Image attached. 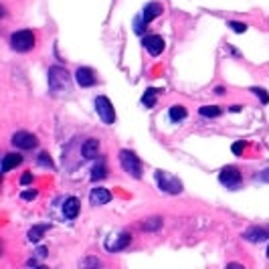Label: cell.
Masks as SVG:
<instances>
[{
    "label": "cell",
    "instance_id": "cell-1",
    "mask_svg": "<svg viewBox=\"0 0 269 269\" xmlns=\"http://www.w3.org/2000/svg\"><path fill=\"white\" fill-rule=\"evenodd\" d=\"M47 81H49V89H51L53 95H61V93L71 91V77L59 65H55V67H51V69H49Z\"/></svg>",
    "mask_w": 269,
    "mask_h": 269
},
{
    "label": "cell",
    "instance_id": "cell-2",
    "mask_svg": "<svg viewBox=\"0 0 269 269\" xmlns=\"http://www.w3.org/2000/svg\"><path fill=\"white\" fill-rule=\"evenodd\" d=\"M156 182H158V188L162 192H168V194H178L182 192V182L178 180L176 176H170L168 172L164 170H156Z\"/></svg>",
    "mask_w": 269,
    "mask_h": 269
},
{
    "label": "cell",
    "instance_id": "cell-3",
    "mask_svg": "<svg viewBox=\"0 0 269 269\" xmlns=\"http://www.w3.org/2000/svg\"><path fill=\"white\" fill-rule=\"evenodd\" d=\"M120 164L122 168L134 176V178H142V162L138 160V156L134 154L132 150H122L120 152Z\"/></svg>",
    "mask_w": 269,
    "mask_h": 269
},
{
    "label": "cell",
    "instance_id": "cell-4",
    "mask_svg": "<svg viewBox=\"0 0 269 269\" xmlns=\"http://www.w3.org/2000/svg\"><path fill=\"white\" fill-rule=\"evenodd\" d=\"M10 47L18 53H27L35 47V35L33 31H18L10 37Z\"/></svg>",
    "mask_w": 269,
    "mask_h": 269
},
{
    "label": "cell",
    "instance_id": "cell-5",
    "mask_svg": "<svg viewBox=\"0 0 269 269\" xmlns=\"http://www.w3.org/2000/svg\"><path fill=\"white\" fill-rule=\"evenodd\" d=\"M95 111H97V116L101 118L103 124L111 126L116 122V111H114V105H111V101L105 97V95H99L95 97Z\"/></svg>",
    "mask_w": 269,
    "mask_h": 269
},
{
    "label": "cell",
    "instance_id": "cell-6",
    "mask_svg": "<svg viewBox=\"0 0 269 269\" xmlns=\"http://www.w3.org/2000/svg\"><path fill=\"white\" fill-rule=\"evenodd\" d=\"M219 180H221L223 186H227V188L235 190V188L241 186L243 176H241L239 168H235V166H225V168L221 170V174H219Z\"/></svg>",
    "mask_w": 269,
    "mask_h": 269
},
{
    "label": "cell",
    "instance_id": "cell-7",
    "mask_svg": "<svg viewBox=\"0 0 269 269\" xmlns=\"http://www.w3.org/2000/svg\"><path fill=\"white\" fill-rule=\"evenodd\" d=\"M162 4L160 2H148L144 6V12H142V18L136 20V31H140V25H148V22H152L156 16H160L162 14Z\"/></svg>",
    "mask_w": 269,
    "mask_h": 269
},
{
    "label": "cell",
    "instance_id": "cell-8",
    "mask_svg": "<svg viewBox=\"0 0 269 269\" xmlns=\"http://www.w3.org/2000/svg\"><path fill=\"white\" fill-rule=\"evenodd\" d=\"M10 142L16 148H20V150H33L37 146V138H35V134H31V132H16Z\"/></svg>",
    "mask_w": 269,
    "mask_h": 269
},
{
    "label": "cell",
    "instance_id": "cell-9",
    "mask_svg": "<svg viewBox=\"0 0 269 269\" xmlns=\"http://www.w3.org/2000/svg\"><path fill=\"white\" fill-rule=\"evenodd\" d=\"M142 45L146 47V51L150 53V55H160L162 51H164V47H166V43H164V39L160 37V35H148V37H144V41H142Z\"/></svg>",
    "mask_w": 269,
    "mask_h": 269
},
{
    "label": "cell",
    "instance_id": "cell-10",
    "mask_svg": "<svg viewBox=\"0 0 269 269\" xmlns=\"http://www.w3.org/2000/svg\"><path fill=\"white\" fill-rule=\"evenodd\" d=\"M109 200H111V192L103 186H97L89 192V203H91L93 207H103V205L109 203Z\"/></svg>",
    "mask_w": 269,
    "mask_h": 269
},
{
    "label": "cell",
    "instance_id": "cell-11",
    "mask_svg": "<svg viewBox=\"0 0 269 269\" xmlns=\"http://www.w3.org/2000/svg\"><path fill=\"white\" fill-rule=\"evenodd\" d=\"M75 81L81 87H91V85H95L97 77H95V73L91 69H89V67H79V69L75 71Z\"/></svg>",
    "mask_w": 269,
    "mask_h": 269
},
{
    "label": "cell",
    "instance_id": "cell-12",
    "mask_svg": "<svg viewBox=\"0 0 269 269\" xmlns=\"http://www.w3.org/2000/svg\"><path fill=\"white\" fill-rule=\"evenodd\" d=\"M77 215H79V198H75V196H69L63 203V217L65 219H69V221H73V219H77Z\"/></svg>",
    "mask_w": 269,
    "mask_h": 269
},
{
    "label": "cell",
    "instance_id": "cell-13",
    "mask_svg": "<svg viewBox=\"0 0 269 269\" xmlns=\"http://www.w3.org/2000/svg\"><path fill=\"white\" fill-rule=\"evenodd\" d=\"M81 154H83L85 160H93V158H97V154H99V140L89 138V140L81 146Z\"/></svg>",
    "mask_w": 269,
    "mask_h": 269
},
{
    "label": "cell",
    "instance_id": "cell-14",
    "mask_svg": "<svg viewBox=\"0 0 269 269\" xmlns=\"http://www.w3.org/2000/svg\"><path fill=\"white\" fill-rule=\"evenodd\" d=\"M243 237L251 243H259V241H265L269 237V229L267 227H251L243 233Z\"/></svg>",
    "mask_w": 269,
    "mask_h": 269
},
{
    "label": "cell",
    "instance_id": "cell-15",
    "mask_svg": "<svg viewBox=\"0 0 269 269\" xmlns=\"http://www.w3.org/2000/svg\"><path fill=\"white\" fill-rule=\"evenodd\" d=\"M130 239H132V237H130L128 233H120L118 237H114V241H111V239L105 241V249H107V251H122L126 245L130 243Z\"/></svg>",
    "mask_w": 269,
    "mask_h": 269
},
{
    "label": "cell",
    "instance_id": "cell-16",
    "mask_svg": "<svg viewBox=\"0 0 269 269\" xmlns=\"http://www.w3.org/2000/svg\"><path fill=\"white\" fill-rule=\"evenodd\" d=\"M20 162H22V156H20V154H4V158H2V174L10 172V170L16 168Z\"/></svg>",
    "mask_w": 269,
    "mask_h": 269
},
{
    "label": "cell",
    "instance_id": "cell-17",
    "mask_svg": "<svg viewBox=\"0 0 269 269\" xmlns=\"http://www.w3.org/2000/svg\"><path fill=\"white\" fill-rule=\"evenodd\" d=\"M49 231V225H35L31 231H29V241H33V243H37V241H41L43 239V235Z\"/></svg>",
    "mask_w": 269,
    "mask_h": 269
},
{
    "label": "cell",
    "instance_id": "cell-18",
    "mask_svg": "<svg viewBox=\"0 0 269 269\" xmlns=\"http://www.w3.org/2000/svg\"><path fill=\"white\" fill-rule=\"evenodd\" d=\"M170 120L172 122H182V120H186V109L182 107V105H172L170 107Z\"/></svg>",
    "mask_w": 269,
    "mask_h": 269
},
{
    "label": "cell",
    "instance_id": "cell-19",
    "mask_svg": "<svg viewBox=\"0 0 269 269\" xmlns=\"http://www.w3.org/2000/svg\"><path fill=\"white\" fill-rule=\"evenodd\" d=\"M198 114L203 118H219L221 116V107L219 105H203L198 109Z\"/></svg>",
    "mask_w": 269,
    "mask_h": 269
},
{
    "label": "cell",
    "instance_id": "cell-20",
    "mask_svg": "<svg viewBox=\"0 0 269 269\" xmlns=\"http://www.w3.org/2000/svg\"><path fill=\"white\" fill-rule=\"evenodd\" d=\"M156 95H158V89H154V87L146 89V93L142 95V103L146 107H154L156 105Z\"/></svg>",
    "mask_w": 269,
    "mask_h": 269
},
{
    "label": "cell",
    "instance_id": "cell-21",
    "mask_svg": "<svg viewBox=\"0 0 269 269\" xmlns=\"http://www.w3.org/2000/svg\"><path fill=\"white\" fill-rule=\"evenodd\" d=\"M144 231H156V229H160L162 227V219L160 217H152V219H146L142 225H140Z\"/></svg>",
    "mask_w": 269,
    "mask_h": 269
},
{
    "label": "cell",
    "instance_id": "cell-22",
    "mask_svg": "<svg viewBox=\"0 0 269 269\" xmlns=\"http://www.w3.org/2000/svg\"><path fill=\"white\" fill-rule=\"evenodd\" d=\"M105 174H107V168H105L103 162H99V164L93 166V170H91V180H101V178H105Z\"/></svg>",
    "mask_w": 269,
    "mask_h": 269
},
{
    "label": "cell",
    "instance_id": "cell-23",
    "mask_svg": "<svg viewBox=\"0 0 269 269\" xmlns=\"http://www.w3.org/2000/svg\"><path fill=\"white\" fill-rule=\"evenodd\" d=\"M39 164L41 166H45V168H53V160L49 158V154H39Z\"/></svg>",
    "mask_w": 269,
    "mask_h": 269
},
{
    "label": "cell",
    "instance_id": "cell-24",
    "mask_svg": "<svg viewBox=\"0 0 269 269\" xmlns=\"http://www.w3.org/2000/svg\"><path fill=\"white\" fill-rule=\"evenodd\" d=\"M251 91H253V93H255V95H257V97L261 99V103H269V95L265 93V89H259V87H253V89H251Z\"/></svg>",
    "mask_w": 269,
    "mask_h": 269
},
{
    "label": "cell",
    "instance_id": "cell-25",
    "mask_svg": "<svg viewBox=\"0 0 269 269\" xmlns=\"http://www.w3.org/2000/svg\"><path fill=\"white\" fill-rule=\"evenodd\" d=\"M229 27H231L235 33H245V31H247V25H245V22H235V20H231Z\"/></svg>",
    "mask_w": 269,
    "mask_h": 269
},
{
    "label": "cell",
    "instance_id": "cell-26",
    "mask_svg": "<svg viewBox=\"0 0 269 269\" xmlns=\"http://www.w3.org/2000/svg\"><path fill=\"white\" fill-rule=\"evenodd\" d=\"M255 180L269 182V168H267V170H263V172H259V174H255Z\"/></svg>",
    "mask_w": 269,
    "mask_h": 269
},
{
    "label": "cell",
    "instance_id": "cell-27",
    "mask_svg": "<svg viewBox=\"0 0 269 269\" xmlns=\"http://www.w3.org/2000/svg\"><path fill=\"white\" fill-rule=\"evenodd\" d=\"M20 196L25 198V200H33V198H37V190H25Z\"/></svg>",
    "mask_w": 269,
    "mask_h": 269
},
{
    "label": "cell",
    "instance_id": "cell-28",
    "mask_svg": "<svg viewBox=\"0 0 269 269\" xmlns=\"http://www.w3.org/2000/svg\"><path fill=\"white\" fill-rule=\"evenodd\" d=\"M31 180H33V174H25V176L20 178V182H22V184H29Z\"/></svg>",
    "mask_w": 269,
    "mask_h": 269
},
{
    "label": "cell",
    "instance_id": "cell-29",
    "mask_svg": "<svg viewBox=\"0 0 269 269\" xmlns=\"http://www.w3.org/2000/svg\"><path fill=\"white\" fill-rule=\"evenodd\" d=\"M241 150H243V144H241V142H237V144H233V152H235V154H239Z\"/></svg>",
    "mask_w": 269,
    "mask_h": 269
},
{
    "label": "cell",
    "instance_id": "cell-30",
    "mask_svg": "<svg viewBox=\"0 0 269 269\" xmlns=\"http://www.w3.org/2000/svg\"><path fill=\"white\" fill-rule=\"evenodd\" d=\"M83 265H101V263H99L97 259H87V261H85Z\"/></svg>",
    "mask_w": 269,
    "mask_h": 269
},
{
    "label": "cell",
    "instance_id": "cell-31",
    "mask_svg": "<svg viewBox=\"0 0 269 269\" xmlns=\"http://www.w3.org/2000/svg\"><path fill=\"white\" fill-rule=\"evenodd\" d=\"M267 257H269V247H267Z\"/></svg>",
    "mask_w": 269,
    "mask_h": 269
}]
</instances>
